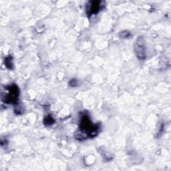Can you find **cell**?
Listing matches in <instances>:
<instances>
[{"mask_svg": "<svg viewBox=\"0 0 171 171\" xmlns=\"http://www.w3.org/2000/svg\"><path fill=\"white\" fill-rule=\"evenodd\" d=\"M102 5V1H92L88 2L87 5V14L88 16L93 14H97L100 12Z\"/></svg>", "mask_w": 171, "mask_h": 171, "instance_id": "4", "label": "cell"}, {"mask_svg": "<svg viewBox=\"0 0 171 171\" xmlns=\"http://www.w3.org/2000/svg\"><path fill=\"white\" fill-rule=\"evenodd\" d=\"M134 51L139 60H145L146 57V53L145 40L142 36L138 37L134 44Z\"/></svg>", "mask_w": 171, "mask_h": 171, "instance_id": "3", "label": "cell"}, {"mask_svg": "<svg viewBox=\"0 0 171 171\" xmlns=\"http://www.w3.org/2000/svg\"><path fill=\"white\" fill-rule=\"evenodd\" d=\"M100 126L96 124H92L89 116L84 114L82 116L80 122V131L83 133L86 139L94 138L97 136L100 131Z\"/></svg>", "mask_w": 171, "mask_h": 171, "instance_id": "1", "label": "cell"}, {"mask_svg": "<svg viewBox=\"0 0 171 171\" xmlns=\"http://www.w3.org/2000/svg\"><path fill=\"white\" fill-rule=\"evenodd\" d=\"M4 63L6 67L10 69H12L14 68V62H13V58L11 56H6L4 59Z\"/></svg>", "mask_w": 171, "mask_h": 171, "instance_id": "5", "label": "cell"}, {"mask_svg": "<svg viewBox=\"0 0 171 171\" xmlns=\"http://www.w3.org/2000/svg\"><path fill=\"white\" fill-rule=\"evenodd\" d=\"M9 93L4 96V102L8 103V104H17L18 102L19 96H20V89L18 87V86L16 84L10 86L7 88Z\"/></svg>", "mask_w": 171, "mask_h": 171, "instance_id": "2", "label": "cell"}, {"mask_svg": "<svg viewBox=\"0 0 171 171\" xmlns=\"http://www.w3.org/2000/svg\"><path fill=\"white\" fill-rule=\"evenodd\" d=\"M78 81L76 79H72L69 82V86H72V87H76V86H78Z\"/></svg>", "mask_w": 171, "mask_h": 171, "instance_id": "8", "label": "cell"}, {"mask_svg": "<svg viewBox=\"0 0 171 171\" xmlns=\"http://www.w3.org/2000/svg\"><path fill=\"white\" fill-rule=\"evenodd\" d=\"M23 112H24V110H22V107L21 106H17L16 108H15V112H16L17 114H21L23 113Z\"/></svg>", "mask_w": 171, "mask_h": 171, "instance_id": "9", "label": "cell"}, {"mask_svg": "<svg viewBox=\"0 0 171 171\" xmlns=\"http://www.w3.org/2000/svg\"><path fill=\"white\" fill-rule=\"evenodd\" d=\"M119 36L121 37V38H128L130 36V33L128 31H121L119 33Z\"/></svg>", "mask_w": 171, "mask_h": 171, "instance_id": "7", "label": "cell"}, {"mask_svg": "<svg viewBox=\"0 0 171 171\" xmlns=\"http://www.w3.org/2000/svg\"><path fill=\"white\" fill-rule=\"evenodd\" d=\"M54 122H55V120L51 115L46 116L44 119V125L46 126H52L54 124Z\"/></svg>", "mask_w": 171, "mask_h": 171, "instance_id": "6", "label": "cell"}]
</instances>
